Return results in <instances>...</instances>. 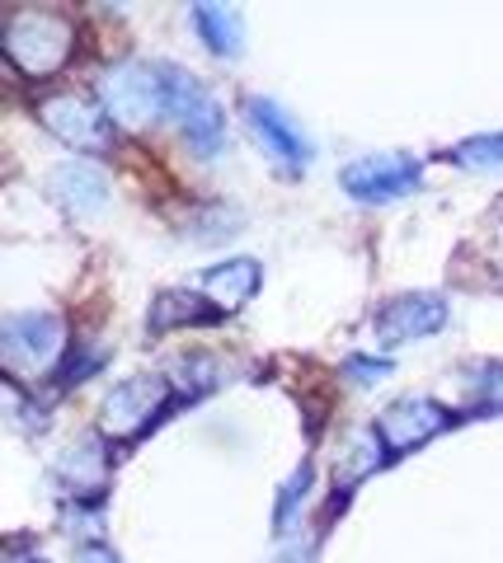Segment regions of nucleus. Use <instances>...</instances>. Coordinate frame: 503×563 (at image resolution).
I'll use <instances>...</instances> for the list:
<instances>
[{"mask_svg":"<svg viewBox=\"0 0 503 563\" xmlns=\"http://www.w3.org/2000/svg\"><path fill=\"white\" fill-rule=\"evenodd\" d=\"M76 29L52 10H20L6 24V57L24 70V76H52L66 57H72Z\"/></svg>","mask_w":503,"mask_h":563,"instance_id":"f257e3e1","label":"nucleus"},{"mask_svg":"<svg viewBox=\"0 0 503 563\" xmlns=\"http://www.w3.org/2000/svg\"><path fill=\"white\" fill-rule=\"evenodd\" d=\"M99 99L103 113L123 128H146L161 113H170L165 99V66H146V62H118L113 70H103L99 80Z\"/></svg>","mask_w":503,"mask_h":563,"instance_id":"f03ea898","label":"nucleus"},{"mask_svg":"<svg viewBox=\"0 0 503 563\" xmlns=\"http://www.w3.org/2000/svg\"><path fill=\"white\" fill-rule=\"evenodd\" d=\"M165 99H170V118H179L188 146L198 155H217L221 141H227V113H221L217 95L188 70L165 66Z\"/></svg>","mask_w":503,"mask_h":563,"instance_id":"7ed1b4c3","label":"nucleus"},{"mask_svg":"<svg viewBox=\"0 0 503 563\" xmlns=\"http://www.w3.org/2000/svg\"><path fill=\"white\" fill-rule=\"evenodd\" d=\"M62 352V320L47 310H24L0 324V357L14 376H43Z\"/></svg>","mask_w":503,"mask_h":563,"instance_id":"20e7f679","label":"nucleus"},{"mask_svg":"<svg viewBox=\"0 0 503 563\" xmlns=\"http://www.w3.org/2000/svg\"><path fill=\"white\" fill-rule=\"evenodd\" d=\"M39 118H43V128L66 141L72 151H109V141H113V128H109V113L99 109L95 99H85V95H52L39 103Z\"/></svg>","mask_w":503,"mask_h":563,"instance_id":"39448f33","label":"nucleus"},{"mask_svg":"<svg viewBox=\"0 0 503 563\" xmlns=\"http://www.w3.org/2000/svg\"><path fill=\"white\" fill-rule=\"evenodd\" d=\"M170 399V380L165 376H128L103 395V432L109 437H136L161 418Z\"/></svg>","mask_w":503,"mask_h":563,"instance_id":"423d86ee","label":"nucleus"},{"mask_svg":"<svg viewBox=\"0 0 503 563\" xmlns=\"http://www.w3.org/2000/svg\"><path fill=\"white\" fill-rule=\"evenodd\" d=\"M343 192H353L358 202H395L405 198V192L419 188V161H409V155H362V161L343 165L339 174Z\"/></svg>","mask_w":503,"mask_h":563,"instance_id":"0eeeda50","label":"nucleus"},{"mask_svg":"<svg viewBox=\"0 0 503 563\" xmlns=\"http://www.w3.org/2000/svg\"><path fill=\"white\" fill-rule=\"evenodd\" d=\"M447 422L452 418H447L442 404H433L424 395H409V399H395L391 409L376 418V437H381V446H386L391 455H401V451L424 446L428 437H438Z\"/></svg>","mask_w":503,"mask_h":563,"instance_id":"6e6552de","label":"nucleus"},{"mask_svg":"<svg viewBox=\"0 0 503 563\" xmlns=\"http://www.w3.org/2000/svg\"><path fill=\"white\" fill-rule=\"evenodd\" d=\"M245 122H250L254 141L264 146V155H273L283 169L297 174V169L310 165V141H306V132L283 109H277L273 99H245Z\"/></svg>","mask_w":503,"mask_h":563,"instance_id":"1a4fd4ad","label":"nucleus"},{"mask_svg":"<svg viewBox=\"0 0 503 563\" xmlns=\"http://www.w3.org/2000/svg\"><path fill=\"white\" fill-rule=\"evenodd\" d=\"M447 324V306H442V296H401V301H391L386 310L376 314V343L381 347H401V343H414V339H428V333H438Z\"/></svg>","mask_w":503,"mask_h":563,"instance_id":"9d476101","label":"nucleus"},{"mask_svg":"<svg viewBox=\"0 0 503 563\" xmlns=\"http://www.w3.org/2000/svg\"><path fill=\"white\" fill-rule=\"evenodd\" d=\"M47 188H52V198L66 211H76V217H95V211H103V202H109V174L90 161H62L52 169Z\"/></svg>","mask_w":503,"mask_h":563,"instance_id":"9b49d317","label":"nucleus"},{"mask_svg":"<svg viewBox=\"0 0 503 563\" xmlns=\"http://www.w3.org/2000/svg\"><path fill=\"white\" fill-rule=\"evenodd\" d=\"M52 479L72 493V498H95V493L109 484V455H103V446L95 437H85V442H76L72 451H62Z\"/></svg>","mask_w":503,"mask_h":563,"instance_id":"f8f14e48","label":"nucleus"},{"mask_svg":"<svg viewBox=\"0 0 503 563\" xmlns=\"http://www.w3.org/2000/svg\"><path fill=\"white\" fill-rule=\"evenodd\" d=\"M203 296H212L217 310H240L259 291V263L254 258H231V263H217V268H207L203 282H198Z\"/></svg>","mask_w":503,"mask_h":563,"instance_id":"ddd939ff","label":"nucleus"},{"mask_svg":"<svg viewBox=\"0 0 503 563\" xmlns=\"http://www.w3.org/2000/svg\"><path fill=\"white\" fill-rule=\"evenodd\" d=\"M194 24H198L203 43L212 47L217 57H240V52H245V20H240V10L194 5Z\"/></svg>","mask_w":503,"mask_h":563,"instance_id":"4468645a","label":"nucleus"},{"mask_svg":"<svg viewBox=\"0 0 503 563\" xmlns=\"http://www.w3.org/2000/svg\"><path fill=\"white\" fill-rule=\"evenodd\" d=\"M217 314L221 310H207L203 296H194V291H165V296H155L146 324L155 333H165V329H175V324H207V320H217Z\"/></svg>","mask_w":503,"mask_h":563,"instance_id":"2eb2a0df","label":"nucleus"},{"mask_svg":"<svg viewBox=\"0 0 503 563\" xmlns=\"http://www.w3.org/2000/svg\"><path fill=\"white\" fill-rule=\"evenodd\" d=\"M447 161L461 165V169H503V132L461 141V146H452V155H447Z\"/></svg>","mask_w":503,"mask_h":563,"instance_id":"dca6fc26","label":"nucleus"},{"mask_svg":"<svg viewBox=\"0 0 503 563\" xmlns=\"http://www.w3.org/2000/svg\"><path fill=\"white\" fill-rule=\"evenodd\" d=\"M306 488H310V465H302L292 474V484L283 488V503H277V526H287L292 512H297V503H306Z\"/></svg>","mask_w":503,"mask_h":563,"instance_id":"f3484780","label":"nucleus"},{"mask_svg":"<svg viewBox=\"0 0 503 563\" xmlns=\"http://www.w3.org/2000/svg\"><path fill=\"white\" fill-rule=\"evenodd\" d=\"M343 372H349L358 385H376L381 376H386L391 372V362H372V357H349V362H343Z\"/></svg>","mask_w":503,"mask_h":563,"instance_id":"a211bd4d","label":"nucleus"},{"mask_svg":"<svg viewBox=\"0 0 503 563\" xmlns=\"http://www.w3.org/2000/svg\"><path fill=\"white\" fill-rule=\"evenodd\" d=\"M484 404L503 409V366H490V372H484Z\"/></svg>","mask_w":503,"mask_h":563,"instance_id":"6ab92c4d","label":"nucleus"},{"mask_svg":"<svg viewBox=\"0 0 503 563\" xmlns=\"http://www.w3.org/2000/svg\"><path fill=\"white\" fill-rule=\"evenodd\" d=\"M310 559H316V554H310V550H302V544H297V550H292V554H283L277 563H310Z\"/></svg>","mask_w":503,"mask_h":563,"instance_id":"aec40b11","label":"nucleus"}]
</instances>
